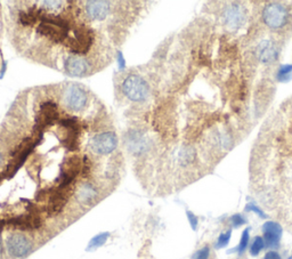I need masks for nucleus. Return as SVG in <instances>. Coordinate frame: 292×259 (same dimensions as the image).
Returning a JSON list of instances; mask_svg holds the SVG:
<instances>
[{
  "instance_id": "nucleus-1",
  "label": "nucleus",
  "mask_w": 292,
  "mask_h": 259,
  "mask_svg": "<svg viewBox=\"0 0 292 259\" xmlns=\"http://www.w3.org/2000/svg\"><path fill=\"white\" fill-rule=\"evenodd\" d=\"M121 89L126 97L132 102H145L150 97V86L145 79H143L138 74H130L126 77L122 82Z\"/></svg>"
},
{
  "instance_id": "nucleus-2",
  "label": "nucleus",
  "mask_w": 292,
  "mask_h": 259,
  "mask_svg": "<svg viewBox=\"0 0 292 259\" xmlns=\"http://www.w3.org/2000/svg\"><path fill=\"white\" fill-rule=\"evenodd\" d=\"M62 102L66 109L73 112H81L88 104V92L78 84L66 85L62 91Z\"/></svg>"
},
{
  "instance_id": "nucleus-3",
  "label": "nucleus",
  "mask_w": 292,
  "mask_h": 259,
  "mask_svg": "<svg viewBox=\"0 0 292 259\" xmlns=\"http://www.w3.org/2000/svg\"><path fill=\"white\" fill-rule=\"evenodd\" d=\"M5 249L11 258H25L33 251V242L28 235L14 232L6 238Z\"/></svg>"
},
{
  "instance_id": "nucleus-4",
  "label": "nucleus",
  "mask_w": 292,
  "mask_h": 259,
  "mask_svg": "<svg viewBox=\"0 0 292 259\" xmlns=\"http://www.w3.org/2000/svg\"><path fill=\"white\" fill-rule=\"evenodd\" d=\"M288 16L287 8L277 2L266 5L263 11V21L271 29H280L285 25Z\"/></svg>"
},
{
  "instance_id": "nucleus-5",
  "label": "nucleus",
  "mask_w": 292,
  "mask_h": 259,
  "mask_svg": "<svg viewBox=\"0 0 292 259\" xmlns=\"http://www.w3.org/2000/svg\"><path fill=\"white\" fill-rule=\"evenodd\" d=\"M91 148L96 154L108 155L118 148V137L113 131H104L95 135L91 141Z\"/></svg>"
},
{
  "instance_id": "nucleus-6",
  "label": "nucleus",
  "mask_w": 292,
  "mask_h": 259,
  "mask_svg": "<svg viewBox=\"0 0 292 259\" xmlns=\"http://www.w3.org/2000/svg\"><path fill=\"white\" fill-rule=\"evenodd\" d=\"M91 64L81 55H70L64 61V70L71 77H86L91 72Z\"/></svg>"
},
{
  "instance_id": "nucleus-7",
  "label": "nucleus",
  "mask_w": 292,
  "mask_h": 259,
  "mask_svg": "<svg viewBox=\"0 0 292 259\" xmlns=\"http://www.w3.org/2000/svg\"><path fill=\"white\" fill-rule=\"evenodd\" d=\"M84 13L91 21H103L111 13V2L109 1H87L85 2Z\"/></svg>"
},
{
  "instance_id": "nucleus-8",
  "label": "nucleus",
  "mask_w": 292,
  "mask_h": 259,
  "mask_svg": "<svg viewBox=\"0 0 292 259\" xmlns=\"http://www.w3.org/2000/svg\"><path fill=\"white\" fill-rule=\"evenodd\" d=\"M283 234L282 226L276 222L268 221L263 225V239L265 247L276 248L280 244V241Z\"/></svg>"
},
{
  "instance_id": "nucleus-9",
  "label": "nucleus",
  "mask_w": 292,
  "mask_h": 259,
  "mask_svg": "<svg viewBox=\"0 0 292 259\" xmlns=\"http://www.w3.org/2000/svg\"><path fill=\"white\" fill-rule=\"evenodd\" d=\"M99 197V191L91 182L82 183L77 190V200L80 204H94Z\"/></svg>"
},
{
  "instance_id": "nucleus-10",
  "label": "nucleus",
  "mask_w": 292,
  "mask_h": 259,
  "mask_svg": "<svg viewBox=\"0 0 292 259\" xmlns=\"http://www.w3.org/2000/svg\"><path fill=\"white\" fill-rule=\"evenodd\" d=\"M225 24L232 29H237L243 24L245 19V13L238 5H231L224 12Z\"/></svg>"
},
{
  "instance_id": "nucleus-11",
  "label": "nucleus",
  "mask_w": 292,
  "mask_h": 259,
  "mask_svg": "<svg viewBox=\"0 0 292 259\" xmlns=\"http://www.w3.org/2000/svg\"><path fill=\"white\" fill-rule=\"evenodd\" d=\"M126 144H127L128 150L135 154H141L148 148V142L146 141V137L139 131H132L131 134H128Z\"/></svg>"
},
{
  "instance_id": "nucleus-12",
  "label": "nucleus",
  "mask_w": 292,
  "mask_h": 259,
  "mask_svg": "<svg viewBox=\"0 0 292 259\" xmlns=\"http://www.w3.org/2000/svg\"><path fill=\"white\" fill-rule=\"evenodd\" d=\"M257 54L260 61L264 63H271L275 61L277 57V51L270 41L261 42V44L258 46Z\"/></svg>"
},
{
  "instance_id": "nucleus-13",
  "label": "nucleus",
  "mask_w": 292,
  "mask_h": 259,
  "mask_svg": "<svg viewBox=\"0 0 292 259\" xmlns=\"http://www.w3.org/2000/svg\"><path fill=\"white\" fill-rule=\"evenodd\" d=\"M109 238H110L109 232L97 234L96 237H94L91 241H89V243L87 245V251H92V250H96V249L101 248L102 245L105 244V242L108 241Z\"/></svg>"
},
{
  "instance_id": "nucleus-14",
  "label": "nucleus",
  "mask_w": 292,
  "mask_h": 259,
  "mask_svg": "<svg viewBox=\"0 0 292 259\" xmlns=\"http://www.w3.org/2000/svg\"><path fill=\"white\" fill-rule=\"evenodd\" d=\"M276 79L281 82H288L292 79V64H284L278 68Z\"/></svg>"
},
{
  "instance_id": "nucleus-15",
  "label": "nucleus",
  "mask_w": 292,
  "mask_h": 259,
  "mask_svg": "<svg viewBox=\"0 0 292 259\" xmlns=\"http://www.w3.org/2000/svg\"><path fill=\"white\" fill-rule=\"evenodd\" d=\"M249 240H250V230L247 228V230H244L243 233H242L240 243H238L237 247L235 248L234 251H237V254H240V255L243 254V252L247 250V248L249 245Z\"/></svg>"
},
{
  "instance_id": "nucleus-16",
  "label": "nucleus",
  "mask_w": 292,
  "mask_h": 259,
  "mask_svg": "<svg viewBox=\"0 0 292 259\" xmlns=\"http://www.w3.org/2000/svg\"><path fill=\"white\" fill-rule=\"evenodd\" d=\"M264 248H265L264 239L261 237H256L254 239V242H252L251 247H250L251 256H254V257H255V256H258Z\"/></svg>"
},
{
  "instance_id": "nucleus-17",
  "label": "nucleus",
  "mask_w": 292,
  "mask_h": 259,
  "mask_svg": "<svg viewBox=\"0 0 292 259\" xmlns=\"http://www.w3.org/2000/svg\"><path fill=\"white\" fill-rule=\"evenodd\" d=\"M231 237H232V230H228L225 232V233H221L220 235H219L218 239H217V242H216V249H221V248H225L226 245L228 244V242H230L231 240Z\"/></svg>"
},
{
  "instance_id": "nucleus-18",
  "label": "nucleus",
  "mask_w": 292,
  "mask_h": 259,
  "mask_svg": "<svg viewBox=\"0 0 292 259\" xmlns=\"http://www.w3.org/2000/svg\"><path fill=\"white\" fill-rule=\"evenodd\" d=\"M211 257V249L208 245L199 249L198 251L194 252V255L192 256L191 259H210Z\"/></svg>"
},
{
  "instance_id": "nucleus-19",
  "label": "nucleus",
  "mask_w": 292,
  "mask_h": 259,
  "mask_svg": "<svg viewBox=\"0 0 292 259\" xmlns=\"http://www.w3.org/2000/svg\"><path fill=\"white\" fill-rule=\"evenodd\" d=\"M231 223L234 227H240L242 225H244L247 223V219L244 218L243 215L241 214H235L231 217Z\"/></svg>"
},
{
  "instance_id": "nucleus-20",
  "label": "nucleus",
  "mask_w": 292,
  "mask_h": 259,
  "mask_svg": "<svg viewBox=\"0 0 292 259\" xmlns=\"http://www.w3.org/2000/svg\"><path fill=\"white\" fill-rule=\"evenodd\" d=\"M245 211H252L255 212V214H257L258 216H259L260 218H265L266 217V215H265V212L261 210V209L258 207L257 204H248L247 205H245Z\"/></svg>"
},
{
  "instance_id": "nucleus-21",
  "label": "nucleus",
  "mask_w": 292,
  "mask_h": 259,
  "mask_svg": "<svg viewBox=\"0 0 292 259\" xmlns=\"http://www.w3.org/2000/svg\"><path fill=\"white\" fill-rule=\"evenodd\" d=\"M186 215H187L188 222H190V224H191V227L195 231L198 228V224H199L198 217L193 214V212H191V211H187Z\"/></svg>"
},
{
  "instance_id": "nucleus-22",
  "label": "nucleus",
  "mask_w": 292,
  "mask_h": 259,
  "mask_svg": "<svg viewBox=\"0 0 292 259\" xmlns=\"http://www.w3.org/2000/svg\"><path fill=\"white\" fill-rule=\"evenodd\" d=\"M263 259H282V258H281V256H280V254H278L277 251L271 250V251H268L267 254L264 256Z\"/></svg>"
},
{
  "instance_id": "nucleus-23",
  "label": "nucleus",
  "mask_w": 292,
  "mask_h": 259,
  "mask_svg": "<svg viewBox=\"0 0 292 259\" xmlns=\"http://www.w3.org/2000/svg\"><path fill=\"white\" fill-rule=\"evenodd\" d=\"M4 161H5L4 155H2V152L0 151V169H1L2 166H4Z\"/></svg>"
},
{
  "instance_id": "nucleus-24",
  "label": "nucleus",
  "mask_w": 292,
  "mask_h": 259,
  "mask_svg": "<svg viewBox=\"0 0 292 259\" xmlns=\"http://www.w3.org/2000/svg\"><path fill=\"white\" fill-rule=\"evenodd\" d=\"M2 254V240H1V234H0V256Z\"/></svg>"
},
{
  "instance_id": "nucleus-25",
  "label": "nucleus",
  "mask_w": 292,
  "mask_h": 259,
  "mask_svg": "<svg viewBox=\"0 0 292 259\" xmlns=\"http://www.w3.org/2000/svg\"><path fill=\"white\" fill-rule=\"evenodd\" d=\"M289 259H292V252H291V255H290V257H289Z\"/></svg>"
}]
</instances>
